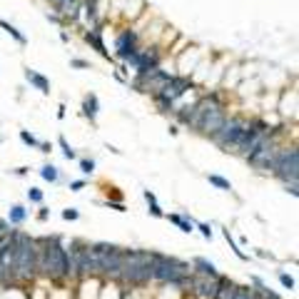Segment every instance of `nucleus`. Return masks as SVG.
Returning <instances> with one entry per match:
<instances>
[{"label": "nucleus", "instance_id": "f3484780", "mask_svg": "<svg viewBox=\"0 0 299 299\" xmlns=\"http://www.w3.org/2000/svg\"><path fill=\"white\" fill-rule=\"evenodd\" d=\"M190 267H192V274H200V277H220L217 267H215L210 259H205V257H195Z\"/></svg>", "mask_w": 299, "mask_h": 299}, {"label": "nucleus", "instance_id": "a18cd8bd", "mask_svg": "<svg viewBox=\"0 0 299 299\" xmlns=\"http://www.w3.org/2000/svg\"><path fill=\"white\" fill-rule=\"evenodd\" d=\"M65 110H68V107H65V105H60V107H58V117H60V120H63V117H65Z\"/></svg>", "mask_w": 299, "mask_h": 299}, {"label": "nucleus", "instance_id": "c9c22d12", "mask_svg": "<svg viewBox=\"0 0 299 299\" xmlns=\"http://www.w3.org/2000/svg\"><path fill=\"white\" fill-rule=\"evenodd\" d=\"M105 205H107L110 210H117V212H127L125 202H117V200H105Z\"/></svg>", "mask_w": 299, "mask_h": 299}, {"label": "nucleus", "instance_id": "58836bf2", "mask_svg": "<svg viewBox=\"0 0 299 299\" xmlns=\"http://www.w3.org/2000/svg\"><path fill=\"white\" fill-rule=\"evenodd\" d=\"M284 190H287L292 197H297L299 195V182H289V185H284Z\"/></svg>", "mask_w": 299, "mask_h": 299}, {"label": "nucleus", "instance_id": "1a4fd4ad", "mask_svg": "<svg viewBox=\"0 0 299 299\" xmlns=\"http://www.w3.org/2000/svg\"><path fill=\"white\" fill-rule=\"evenodd\" d=\"M247 125H249V117L247 115H242V112H229L227 115V120L222 122V127L210 137L217 147L222 150V152H234L237 147V142H239V137H242V132L247 130Z\"/></svg>", "mask_w": 299, "mask_h": 299}, {"label": "nucleus", "instance_id": "9b49d317", "mask_svg": "<svg viewBox=\"0 0 299 299\" xmlns=\"http://www.w3.org/2000/svg\"><path fill=\"white\" fill-rule=\"evenodd\" d=\"M167 60V50H162L160 45H142L130 60H125L122 65L125 68H132L135 73L140 70H150V68H157Z\"/></svg>", "mask_w": 299, "mask_h": 299}, {"label": "nucleus", "instance_id": "bb28decb", "mask_svg": "<svg viewBox=\"0 0 299 299\" xmlns=\"http://www.w3.org/2000/svg\"><path fill=\"white\" fill-rule=\"evenodd\" d=\"M224 239H227L229 249H232V252H234V254H237V257L242 259V262H247V259H249V257H247V254H244V252H242V249L237 247V242H234V237H232V232H229V229H224Z\"/></svg>", "mask_w": 299, "mask_h": 299}, {"label": "nucleus", "instance_id": "4be33fe9", "mask_svg": "<svg viewBox=\"0 0 299 299\" xmlns=\"http://www.w3.org/2000/svg\"><path fill=\"white\" fill-rule=\"evenodd\" d=\"M234 292H237V282L229 279V277H222L220 274V287H217V294L215 299H234Z\"/></svg>", "mask_w": 299, "mask_h": 299}, {"label": "nucleus", "instance_id": "f8f14e48", "mask_svg": "<svg viewBox=\"0 0 299 299\" xmlns=\"http://www.w3.org/2000/svg\"><path fill=\"white\" fill-rule=\"evenodd\" d=\"M140 48H142L140 33H137L132 25H125V28H120L117 35H115V53H112V58H117L120 63H125V60H130Z\"/></svg>", "mask_w": 299, "mask_h": 299}, {"label": "nucleus", "instance_id": "7c9ffc66", "mask_svg": "<svg viewBox=\"0 0 299 299\" xmlns=\"http://www.w3.org/2000/svg\"><path fill=\"white\" fill-rule=\"evenodd\" d=\"M20 140H23L28 147H35V150L40 147V140H38L33 132H28V130H20Z\"/></svg>", "mask_w": 299, "mask_h": 299}, {"label": "nucleus", "instance_id": "5701e85b", "mask_svg": "<svg viewBox=\"0 0 299 299\" xmlns=\"http://www.w3.org/2000/svg\"><path fill=\"white\" fill-rule=\"evenodd\" d=\"M0 28H3V30H5V33H8V35H10L15 43H18V45H28V38H25V35H23V33H20L15 25H10L8 20H3V18H0Z\"/></svg>", "mask_w": 299, "mask_h": 299}, {"label": "nucleus", "instance_id": "ea45409f", "mask_svg": "<svg viewBox=\"0 0 299 299\" xmlns=\"http://www.w3.org/2000/svg\"><path fill=\"white\" fill-rule=\"evenodd\" d=\"M38 220H40V222H48V220H50V210H48V207H40V212H38Z\"/></svg>", "mask_w": 299, "mask_h": 299}, {"label": "nucleus", "instance_id": "c03bdc74", "mask_svg": "<svg viewBox=\"0 0 299 299\" xmlns=\"http://www.w3.org/2000/svg\"><path fill=\"white\" fill-rule=\"evenodd\" d=\"M13 172H15V175H20V177H23V175H28V172H30V170H28V167H15V170H13Z\"/></svg>", "mask_w": 299, "mask_h": 299}, {"label": "nucleus", "instance_id": "6ab92c4d", "mask_svg": "<svg viewBox=\"0 0 299 299\" xmlns=\"http://www.w3.org/2000/svg\"><path fill=\"white\" fill-rule=\"evenodd\" d=\"M125 292H127V289H125L120 282H102L97 299H122Z\"/></svg>", "mask_w": 299, "mask_h": 299}, {"label": "nucleus", "instance_id": "2f4dec72", "mask_svg": "<svg viewBox=\"0 0 299 299\" xmlns=\"http://www.w3.org/2000/svg\"><path fill=\"white\" fill-rule=\"evenodd\" d=\"M28 200H30L33 205H43L45 195H43V190H40V187H30V190H28Z\"/></svg>", "mask_w": 299, "mask_h": 299}, {"label": "nucleus", "instance_id": "cd10ccee", "mask_svg": "<svg viewBox=\"0 0 299 299\" xmlns=\"http://www.w3.org/2000/svg\"><path fill=\"white\" fill-rule=\"evenodd\" d=\"M207 180H210V185H215L217 190L232 192V185H229V180H224V177H220V175H207Z\"/></svg>", "mask_w": 299, "mask_h": 299}, {"label": "nucleus", "instance_id": "412c9836", "mask_svg": "<svg viewBox=\"0 0 299 299\" xmlns=\"http://www.w3.org/2000/svg\"><path fill=\"white\" fill-rule=\"evenodd\" d=\"M165 217L175 224L177 229H182L185 234H192V232H195V220H192L190 215H175V212H170V215H165Z\"/></svg>", "mask_w": 299, "mask_h": 299}, {"label": "nucleus", "instance_id": "a878e982", "mask_svg": "<svg viewBox=\"0 0 299 299\" xmlns=\"http://www.w3.org/2000/svg\"><path fill=\"white\" fill-rule=\"evenodd\" d=\"M77 165H80V172L82 175H95V160L92 157H77Z\"/></svg>", "mask_w": 299, "mask_h": 299}, {"label": "nucleus", "instance_id": "4468645a", "mask_svg": "<svg viewBox=\"0 0 299 299\" xmlns=\"http://www.w3.org/2000/svg\"><path fill=\"white\" fill-rule=\"evenodd\" d=\"M217 287H220V277H200V274H192V277H190V289H187V294H192V297H197V299H215Z\"/></svg>", "mask_w": 299, "mask_h": 299}, {"label": "nucleus", "instance_id": "4c0bfd02", "mask_svg": "<svg viewBox=\"0 0 299 299\" xmlns=\"http://www.w3.org/2000/svg\"><path fill=\"white\" fill-rule=\"evenodd\" d=\"M85 185H87L85 180H73V182H70V192H82Z\"/></svg>", "mask_w": 299, "mask_h": 299}, {"label": "nucleus", "instance_id": "79ce46f5", "mask_svg": "<svg viewBox=\"0 0 299 299\" xmlns=\"http://www.w3.org/2000/svg\"><path fill=\"white\" fill-rule=\"evenodd\" d=\"M60 40H63V43H70V33H68L65 28L60 30Z\"/></svg>", "mask_w": 299, "mask_h": 299}, {"label": "nucleus", "instance_id": "0eeeda50", "mask_svg": "<svg viewBox=\"0 0 299 299\" xmlns=\"http://www.w3.org/2000/svg\"><path fill=\"white\" fill-rule=\"evenodd\" d=\"M65 249H68V259H70V284H75L77 279H85V277H97L90 242L70 239V242H65Z\"/></svg>", "mask_w": 299, "mask_h": 299}, {"label": "nucleus", "instance_id": "2eb2a0df", "mask_svg": "<svg viewBox=\"0 0 299 299\" xmlns=\"http://www.w3.org/2000/svg\"><path fill=\"white\" fill-rule=\"evenodd\" d=\"M82 40L97 53V55H102L105 60H112V53L107 50V45H105V40H102V33L100 30H82Z\"/></svg>", "mask_w": 299, "mask_h": 299}, {"label": "nucleus", "instance_id": "473e14b6", "mask_svg": "<svg viewBox=\"0 0 299 299\" xmlns=\"http://www.w3.org/2000/svg\"><path fill=\"white\" fill-rule=\"evenodd\" d=\"M279 284H282L284 289H289V292H292V289H297V279H294V277H289L287 272H279Z\"/></svg>", "mask_w": 299, "mask_h": 299}, {"label": "nucleus", "instance_id": "6e6552de", "mask_svg": "<svg viewBox=\"0 0 299 299\" xmlns=\"http://www.w3.org/2000/svg\"><path fill=\"white\" fill-rule=\"evenodd\" d=\"M195 87V82H192V77H187V75H172L167 82H165V87L157 92V95H152V102H155V107L162 112V115H172V110H175V102L187 92V90H192Z\"/></svg>", "mask_w": 299, "mask_h": 299}, {"label": "nucleus", "instance_id": "37998d69", "mask_svg": "<svg viewBox=\"0 0 299 299\" xmlns=\"http://www.w3.org/2000/svg\"><path fill=\"white\" fill-rule=\"evenodd\" d=\"M40 152H53V145H50V142H40Z\"/></svg>", "mask_w": 299, "mask_h": 299}, {"label": "nucleus", "instance_id": "c756f323", "mask_svg": "<svg viewBox=\"0 0 299 299\" xmlns=\"http://www.w3.org/2000/svg\"><path fill=\"white\" fill-rule=\"evenodd\" d=\"M58 145H60V150H63V155H65V160H77V152H75L73 147H70V142L60 135L58 137Z\"/></svg>", "mask_w": 299, "mask_h": 299}, {"label": "nucleus", "instance_id": "dca6fc26", "mask_svg": "<svg viewBox=\"0 0 299 299\" xmlns=\"http://www.w3.org/2000/svg\"><path fill=\"white\" fill-rule=\"evenodd\" d=\"M97 112H100V100L95 92H87L82 97V117H87L90 125H97Z\"/></svg>", "mask_w": 299, "mask_h": 299}, {"label": "nucleus", "instance_id": "f257e3e1", "mask_svg": "<svg viewBox=\"0 0 299 299\" xmlns=\"http://www.w3.org/2000/svg\"><path fill=\"white\" fill-rule=\"evenodd\" d=\"M35 242H38V279H45L50 284H70V259L65 239L50 234Z\"/></svg>", "mask_w": 299, "mask_h": 299}, {"label": "nucleus", "instance_id": "e433bc0d", "mask_svg": "<svg viewBox=\"0 0 299 299\" xmlns=\"http://www.w3.org/2000/svg\"><path fill=\"white\" fill-rule=\"evenodd\" d=\"M80 217V212L75 210V207H68V210H63V220H68V222H75Z\"/></svg>", "mask_w": 299, "mask_h": 299}, {"label": "nucleus", "instance_id": "393cba45", "mask_svg": "<svg viewBox=\"0 0 299 299\" xmlns=\"http://www.w3.org/2000/svg\"><path fill=\"white\" fill-rule=\"evenodd\" d=\"M40 177H43L45 182L55 185V182L60 180V170H58L55 165H43V167H40Z\"/></svg>", "mask_w": 299, "mask_h": 299}, {"label": "nucleus", "instance_id": "aec40b11", "mask_svg": "<svg viewBox=\"0 0 299 299\" xmlns=\"http://www.w3.org/2000/svg\"><path fill=\"white\" fill-rule=\"evenodd\" d=\"M28 215H30V210L25 205H13L5 220H8V224H13V227H23L25 220H28Z\"/></svg>", "mask_w": 299, "mask_h": 299}, {"label": "nucleus", "instance_id": "7ed1b4c3", "mask_svg": "<svg viewBox=\"0 0 299 299\" xmlns=\"http://www.w3.org/2000/svg\"><path fill=\"white\" fill-rule=\"evenodd\" d=\"M125 289H147L152 284V259L147 249H125L117 279Z\"/></svg>", "mask_w": 299, "mask_h": 299}, {"label": "nucleus", "instance_id": "72a5a7b5", "mask_svg": "<svg viewBox=\"0 0 299 299\" xmlns=\"http://www.w3.org/2000/svg\"><path fill=\"white\" fill-rule=\"evenodd\" d=\"M195 229H200L205 239H212V227H210L207 222H195Z\"/></svg>", "mask_w": 299, "mask_h": 299}, {"label": "nucleus", "instance_id": "39448f33", "mask_svg": "<svg viewBox=\"0 0 299 299\" xmlns=\"http://www.w3.org/2000/svg\"><path fill=\"white\" fill-rule=\"evenodd\" d=\"M150 259H152V284L165 287L180 277L192 274V267L185 259H177V257H170L162 252H150Z\"/></svg>", "mask_w": 299, "mask_h": 299}, {"label": "nucleus", "instance_id": "a19ab883", "mask_svg": "<svg viewBox=\"0 0 299 299\" xmlns=\"http://www.w3.org/2000/svg\"><path fill=\"white\" fill-rule=\"evenodd\" d=\"M10 232V224H8V220H0V234H8Z\"/></svg>", "mask_w": 299, "mask_h": 299}, {"label": "nucleus", "instance_id": "c85d7f7f", "mask_svg": "<svg viewBox=\"0 0 299 299\" xmlns=\"http://www.w3.org/2000/svg\"><path fill=\"white\" fill-rule=\"evenodd\" d=\"M234 299H259L257 297V292L249 287V284H237V292H234Z\"/></svg>", "mask_w": 299, "mask_h": 299}, {"label": "nucleus", "instance_id": "a211bd4d", "mask_svg": "<svg viewBox=\"0 0 299 299\" xmlns=\"http://www.w3.org/2000/svg\"><path fill=\"white\" fill-rule=\"evenodd\" d=\"M25 80L35 87V90H40L43 95H50V80L45 77V75H40L38 70H30V68H25Z\"/></svg>", "mask_w": 299, "mask_h": 299}, {"label": "nucleus", "instance_id": "b1692460", "mask_svg": "<svg viewBox=\"0 0 299 299\" xmlns=\"http://www.w3.org/2000/svg\"><path fill=\"white\" fill-rule=\"evenodd\" d=\"M142 197H145V202H147L150 215H152V217H165V212H162V207H160V202H157L155 192H150V190H145V192H142Z\"/></svg>", "mask_w": 299, "mask_h": 299}, {"label": "nucleus", "instance_id": "9d476101", "mask_svg": "<svg viewBox=\"0 0 299 299\" xmlns=\"http://www.w3.org/2000/svg\"><path fill=\"white\" fill-rule=\"evenodd\" d=\"M175 75V70H167V65L162 63V65H157V68H150V70H140V73H135L132 77V82H130V87L135 90V92H145V95H157L162 87H165V82L170 80Z\"/></svg>", "mask_w": 299, "mask_h": 299}, {"label": "nucleus", "instance_id": "f03ea898", "mask_svg": "<svg viewBox=\"0 0 299 299\" xmlns=\"http://www.w3.org/2000/svg\"><path fill=\"white\" fill-rule=\"evenodd\" d=\"M8 244L13 252V272H15V284L25 287L38 279V242L20 232L10 229L8 232Z\"/></svg>", "mask_w": 299, "mask_h": 299}, {"label": "nucleus", "instance_id": "f704fd0d", "mask_svg": "<svg viewBox=\"0 0 299 299\" xmlns=\"http://www.w3.org/2000/svg\"><path fill=\"white\" fill-rule=\"evenodd\" d=\"M70 65H73L75 70H90V63H87V60H82V58H73V60H70Z\"/></svg>", "mask_w": 299, "mask_h": 299}, {"label": "nucleus", "instance_id": "423d86ee", "mask_svg": "<svg viewBox=\"0 0 299 299\" xmlns=\"http://www.w3.org/2000/svg\"><path fill=\"white\" fill-rule=\"evenodd\" d=\"M272 177H277L282 185L299 182V145L297 142H282L274 160H272Z\"/></svg>", "mask_w": 299, "mask_h": 299}, {"label": "nucleus", "instance_id": "ddd939ff", "mask_svg": "<svg viewBox=\"0 0 299 299\" xmlns=\"http://www.w3.org/2000/svg\"><path fill=\"white\" fill-rule=\"evenodd\" d=\"M227 115H229V107H227V102H220V105H215V107H210L205 115H202V120H200V125H197V135H202V137H212L220 127H222V122L227 120Z\"/></svg>", "mask_w": 299, "mask_h": 299}, {"label": "nucleus", "instance_id": "49530a36", "mask_svg": "<svg viewBox=\"0 0 299 299\" xmlns=\"http://www.w3.org/2000/svg\"><path fill=\"white\" fill-rule=\"evenodd\" d=\"M180 132V125H170V135H177Z\"/></svg>", "mask_w": 299, "mask_h": 299}, {"label": "nucleus", "instance_id": "20e7f679", "mask_svg": "<svg viewBox=\"0 0 299 299\" xmlns=\"http://www.w3.org/2000/svg\"><path fill=\"white\" fill-rule=\"evenodd\" d=\"M92 259H95V274L102 282H117L122 269V252L125 247L110 244V242H92Z\"/></svg>", "mask_w": 299, "mask_h": 299}]
</instances>
